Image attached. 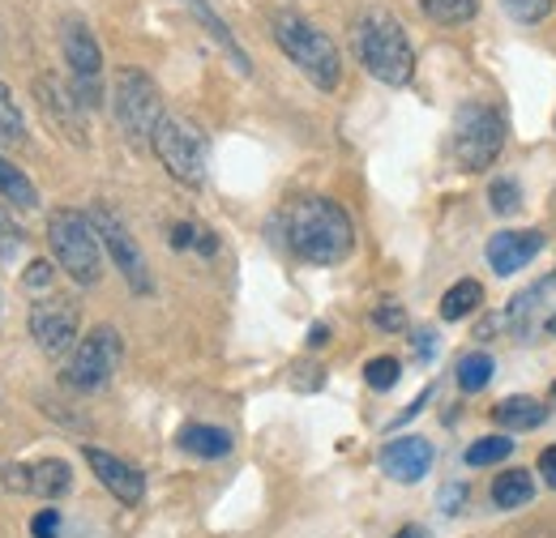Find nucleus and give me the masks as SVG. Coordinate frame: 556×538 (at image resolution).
<instances>
[{
    "instance_id": "obj_1",
    "label": "nucleus",
    "mask_w": 556,
    "mask_h": 538,
    "mask_svg": "<svg viewBox=\"0 0 556 538\" xmlns=\"http://www.w3.org/2000/svg\"><path fill=\"white\" fill-rule=\"evenodd\" d=\"M287 248L308 266H339L355 248L348 209L330 197H300L282 218Z\"/></svg>"
},
{
    "instance_id": "obj_2",
    "label": "nucleus",
    "mask_w": 556,
    "mask_h": 538,
    "mask_svg": "<svg viewBox=\"0 0 556 538\" xmlns=\"http://www.w3.org/2000/svg\"><path fill=\"white\" fill-rule=\"evenodd\" d=\"M355 56H359V65L368 68L377 81H386V86H407L416 77L412 39L399 26V17L386 13V9H368L355 22Z\"/></svg>"
},
{
    "instance_id": "obj_3",
    "label": "nucleus",
    "mask_w": 556,
    "mask_h": 538,
    "mask_svg": "<svg viewBox=\"0 0 556 538\" xmlns=\"http://www.w3.org/2000/svg\"><path fill=\"white\" fill-rule=\"evenodd\" d=\"M270 30H275V43L282 48L287 61H295V68L317 86V90H334L343 81V61H339V48L330 35H321L308 17L291 13V9H278L270 17Z\"/></svg>"
},
{
    "instance_id": "obj_4",
    "label": "nucleus",
    "mask_w": 556,
    "mask_h": 538,
    "mask_svg": "<svg viewBox=\"0 0 556 538\" xmlns=\"http://www.w3.org/2000/svg\"><path fill=\"white\" fill-rule=\"evenodd\" d=\"M48 244L77 286H94L103 278V240L81 209H56L48 218Z\"/></svg>"
},
{
    "instance_id": "obj_5",
    "label": "nucleus",
    "mask_w": 556,
    "mask_h": 538,
    "mask_svg": "<svg viewBox=\"0 0 556 538\" xmlns=\"http://www.w3.org/2000/svg\"><path fill=\"white\" fill-rule=\"evenodd\" d=\"M505 120L492 103H467L454 120V158L463 171H488L501 158Z\"/></svg>"
},
{
    "instance_id": "obj_6",
    "label": "nucleus",
    "mask_w": 556,
    "mask_h": 538,
    "mask_svg": "<svg viewBox=\"0 0 556 538\" xmlns=\"http://www.w3.org/2000/svg\"><path fill=\"white\" fill-rule=\"evenodd\" d=\"M112 103H116L121 129L129 133V141H138V145H146V141L154 137V129L163 125V94H159L154 77L138 65L116 73V94H112Z\"/></svg>"
},
{
    "instance_id": "obj_7",
    "label": "nucleus",
    "mask_w": 556,
    "mask_h": 538,
    "mask_svg": "<svg viewBox=\"0 0 556 538\" xmlns=\"http://www.w3.org/2000/svg\"><path fill=\"white\" fill-rule=\"evenodd\" d=\"M150 145H154V154H159V163L167 167L172 180H180L189 189H198L206 180V137L198 125H189L180 116H163Z\"/></svg>"
},
{
    "instance_id": "obj_8",
    "label": "nucleus",
    "mask_w": 556,
    "mask_h": 538,
    "mask_svg": "<svg viewBox=\"0 0 556 538\" xmlns=\"http://www.w3.org/2000/svg\"><path fill=\"white\" fill-rule=\"evenodd\" d=\"M61 30H65L61 35V48H65V65H70L73 99L90 112V107L103 103V52H99V43H94V35H90L86 22L70 17Z\"/></svg>"
},
{
    "instance_id": "obj_9",
    "label": "nucleus",
    "mask_w": 556,
    "mask_h": 538,
    "mask_svg": "<svg viewBox=\"0 0 556 538\" xmlns=\"http://www.w3.org/2000/svg\"><path fill=\"white\" fill-rule=\"evenodd\" d=\"M121 350H125V346H121V334H116L112 325L90 330V334L73 346L65 381H70L73 389H81V394L103 389V385L116 376V368H121Z\"/></svg>"
},
{
    "instance_id": "obj_10",
    "label": "nucleus",
    "mask_w": 556,
    "mask_h": 538,
    "mask_svg": "<svg viewBox=\"0 0 556 538\" xmlns=\"http://www.w3.org/2000/svg\"><path fill=\"white\" fill-rule=\"evenodd\" d=\"M90 222H94V231H99V240H103L108 257L116 261V269L125 273V282L134 286V295H150V291H154V282H150V266H146V257H141L134 231H129V227H125L108 205H90Z\"/></svg>"
},
{
    "instance_id": "obj_11",
    "label": "nucleus",
    "mask_w": 556,
    "mask_h": 538,
    "mask_svg": "<svg viewBox=\"0 0 556 538\" xmlns=\"http://www.w3.org/2000/svg\"><path fill=\"white\" fill-rule=\"evenodd\" d=\"M30 337L39 342L43 355H70L77 342V304L65 295L35 299L30 308Z\"/></svg>"
},
{
    "instance_id": "obj_12",
    "label": "nucleus",
    "mask_w": 556,
    "mask_h": 538,
    "mask_svg": "<svg viewBox=\"0 0 556 538\" xmlns=\"http://www.w3.org/2000/svg\"><path fill=\"white\" fill-rule=\"evenodd\" d=\"M4 487L9 491H22V496H43V500H56L73 487V471L61 458H48V462H17V466H4Z\"/></svg>"
},
{
    "instance_id": "obj_13",
    "label": "nucleus",
    "mask_w": 556,
    "mask_h": 538,
    "mask_svg": "<svg viewBox=\"0 0 556 538\" xmlns=\"http://www.w3.org/2000/svg\"><path fill=\"white\" fill-rule=\"evenodd\" d=\"M86 462H90V471L94 478L121 500V504H141V496H146V478H141L138 466H129L125 458H116V453H103V449H90L86 445Z\"/></svg>"
},
{
    "instance_id": "obj_14",
    "label": "nucleus",
    "mask_w": 556,
    "mask_h": 538,
    "mask_svg": "<svg viewBox=\"0 0 556 538\" xmlns=\"http://www.w3.org/2000/svg\"><path fill=\"white\" fill-rule=\"evenodd\" d=\"M432 466V445L424 436H399L381 449V471L399 483H419Z\"/></svg>"
},
{
    "instance_id": "obj_15",
    "label": "nucleus",
    "mask_w": 556,
    "mask_h": 538,
    "mask_svg": "<svg viewBox=\"0 0 556 538\" xmlns=\"http://www.w3.org/2000/svg\"><path fill=\"white\" fill-rule=\"evenodd\" d=\"M544 248V231H496L488 240V266L496 273H518Z\"/></svg>"
},
{
    "instance_id": "obj_16",
    "label": "nucleus",
    "mask_w": 556,
    "mask_h": 538,
    "mask_svg": "<svg viewBox=\"0 0 556 538\" xmlns=\"http://www.w3.org/2000/svg\"><path fill=\"white\" fill-rule=\"evenodd\" d=\"M180 449L185 453H193V458H227L231 453V432H223V427H210V423H189V427H180Z\"/></svg>"
},
{
    "instance_id": "obj_17",
    "label": "nucleus",
    "mask_w": 556,
    "mask_h": 538,
    "mask_svg": "<svg viewBox=\"0 0 556 538\" xmlns=\"http://www.w3.org/2000/svg\"><path fill=\"white\" fill-rule=\"evenodd\" d=\"M492 419L505 427V432H535L544 419H548V410H544V402L540 398H505V402L492 410Z\"/></svg>"
},
{
    "instance_id": "obj_18",
    "label": "nucleus",
    "mask_w": 556,
    "mask_h": 538,
    "mask_svg": "<svg viewBox=\"0 0 556 538\" xmlns=\"http://www.w3.org/2000/svg\"><path fill=\"white\" fill-rule=\"evenodd\" d=\"M480 304H484V286H480L476 278H463V282H454V286L441 295V317H445V321H463V317H471Z\"/></svg>"
},
{
    "instance_id": "obj_19",
    "label": "nucleus",
    "mask_w": 556,
    "mask_h": 538,
    "mask_svg": "<svg viewBox=\"0 0 556 538\" xmlns=\"http://www.w3.org/2000/svg\"><path fill=\"white\" fill-rule=\"evenodd\" d=\"M527 500H535V478L527 471H505L492 483V504L496 509H522Z\"/></svg>"
},
{
    "instance_id": "obj_20",
    "label": "nucleus",
    "mask_w": 556,
    "mask_h": 538,
    "mask_svg": "<svg viewBox=\"0 0 556 538\" xmlns=\"http://www.w3.org/2000/svg\"><path fill=\"white\" fill-rule=\"evenodd\" d=\"M189 9L198 13V22H202V26L210 30V39H214V43H218V48L231 56V65L240 68V73H249V56H244V52H240V43L231 39V30H227V26L214 17V9H210L206 0H189Z\"/></svg>"
},
{
    "instance_id": "obj_21",
    "label": "nucleus",
    "mask_w": 556,
    "mask_h": 538,
    "mask_svg": "<svg viewBox=\"0 0 556 538\" xmlns=\"http://www.w3.org/2000/svg\"><path fill=\"white\" fill-rule=\"evenodd\" d=\"M0 197L9 205H17V209H35V205H39L35 184H30L26 171H17L9 158H0Z\"/></svg>"
},
{
    "instance_id": "obj_22",
    "label": "nucleus",
    "mask_w": 556,
    "mask_h": 538,
    "mask_svg": "<svg viewBox=\"0 0 556 538\" xmlns=\"http://www.w3.org/2000/svg\"><path fill=\"white\" fill-rule=\"evenodd\" d=\"M424 17H432L437 26H463L480 13V0H419Z\"/></svg>"
},
{
    "instance_id": "obj_23",
    "label": "nucleus",
    "mask_w": 556,
    "mask_h": 538,
    "mask_svg": "<svg viewBox=\"0 0 556 538\" xmlns=\"http://www.w3.org/2000/svg\"><path fill=\"white\" fill-rule=\"evenodd\" d=\"M492 372H496L492 355H484V350H471V355H463V359H458V389H467V394H480L488 381H492Z\"/></svg>"
},
{
    "instance_id": "obj_24",
    "label": "nucleus",
    "mask_w": 556,
    "mask_h": 538,
    "mask_svg": "<svg viewBox=\"0 0 556 538\" xmlns=\"http://www.w3.org/2000/svg\"><path fill=\"white\" fill-rule=\"evenodd\" d=\"M553 282H556V273H553V278H544L540 286H531V291H522V295H518V299L509 304V312H505V321H509V330H514V334H518V337H531V325H527V312H531V304H540V299H544V291H548Z\"/></svg>"
},
{
    "instance_id": "obj_25",
    "label": "nucleus",
    "mask_w": 556,
    "mask_h": 538,
    "mask_svg": "<svg viewBox=\"0 0 556 538\" xmlns=\"http://www.w3.org/2000/svg\"><path fill=\"white\" fill-rule=\"evenodd\" d=\"M0 141H13L22 145L26 141V120H22V107L13 103V90L0 81Z\"/></svg>"
},
{
    "instance_id": "obj_26",
    "label": "nucleus",
    "mask_w": 556,
    "mask_h": 538,
    "mask_svg": "<svg viewBox=\"0 0 556 538\" xmlns=\"http://www.w3.org/2000/svg\"><path fill=\"white\" fill-rule=\"evenodd\" d=\"M514 453V440L509 436H484V440H476L463 458H467V466H496V462H505Z\"/></svg>"
},
{
    "instance_id": "obj_27",
    "label": "nucleus",
    "mask_w": 556,
    "mask_h": 538,
    "mask_svg": "<svg viewBox=\"0 0 556 538\" xmlns=\"http://www.w3.org/2000/svg\"><path fill=\"white\" fill-rule=\"evenodd\" d=\"M399 376H403V368H399V359H394V355H377V359H368V363H364V381H368L372 389H394V385H399Z\"/></svg>"
},
{
    "instance_id": "obj_28",
    "label": "nucleus",
    "mask_w": 556,
    "mask_h": 538,
    "mask_svg": "<svg viewBox=\"0 0 556 538\" xmlns=\"http://www.w3.org/2000/svg\"><path fill=\"white\" fill-rule=\"evenodd\" d=\"M488 202H492L496 214H518V209H522V189H518L509 176H501V180H492Z\"/></svg>"
},
{
    "instance_id": "obj_29",
    "label": "nucleus",
    "mask_w": 556,
    "mask_h": 538,
    "mask_svg": "<svg viewBox=\"0 0 556 538\" xmlns=\"http://www.w3.org/2000/svg\"><path fill=\"white\" fill-rule=\"evenodd\" d=\"M505 4V13L514 17V22H522V26H535V22H544L548 13H553L556 0H501Z\"/></svg>"
},
{
    "instance_id": "obj_30",
    "label": "nucleus",
    "mask_w": 556,
    "mask_h": 538,
    "mask_svg": "<svg viewBox=\"0 0 556 538\" xmlns=\"http://www.w3.org/2000/svg\"><path fill=\"white\" fill-rule=\"evenodd\" d=\"M22 244H26V231H22V227L9 218V209L0 205V261L9 266V261L22 253Z\"/></svg>"
},
{
    "instance_id": "obj_31",
    "label": "nucleus",
    "mask_w": 556,
    "mask_h": 538,
    "mask_svg": "<svg viewBox=\"0 0 556 538\" xmlns=\"http://www.w3.org/2000/svg\"><path fill=\"white\" fill-rule=\"evenodd\" d=\"M372 321H377L386 334H403V330H407V312H403V304H381V308L372 312Z\"/></svg>"
},
{
    "instance_id": "obj_32",
    "label": "nucleus",
    "mask_w": 556,
    "mask_h": 538,
    "mask_svg": "<svg viewBox=\"0 0 556 538\" xmlns=\"http://www.w3.org/2000/svg\"><path fill=\"white\" fill-rule=\"evenodd\" d=\"M30 535H35V538H61V513H56V509H43V513H35V522H30Z\"/></svg>"
},
{
    "instance_id": "obj_33",
    "label": "nucleus",
    "mask_w": 556,
    "mask_h": 538,
    "mask_svg": "<svg viewBox=\"0 0 556 538\" xmlns=\"http://www.w3.org/2000/svg\"><path fill=\"white\" fill-rule=\"evenodd\" d=\"M467 496H471V491H467V483H454V487H445V496H441V509L454 517V513L467 504Z\"/></svg>"
},
{
    "instance_id": "obj_34",
    "label": "nucleus",
    "mask_w": 556,
    "mask_h": 538,
    "mask_svg": "<svg viewBox=\"0 0 556 538\" xmlns=\"http://www.w3.org/2000/svg\"><path fill=\"white\" fill-rule=\"evenodd\" d=\"M26 286H30V291L52 286V266H48V261H30V266H26Z\"/></svg>"
},
{
    "instance_id": "obj_35",
    "label": "nucleus",
    "mask_w": 556,
    "mask_h": 538,
    "mask_svg": "<svg viewBox=\"0 0 556 538\" xmlns=\"http://www.w3.org/2000/svg\"><path fill=\"white\" fill-rule=\"evenodd\" d=\"M437 342H441V337L432 334V330H416V359L419 363H428V359L437 355Z\"/></svg>"
},
{
    "instance_id": "obj_36",
    "label": "nucleus",
    "mask_w": 556,
    "mask_h": 538,
    "mask_svg": "<svg viewBox=\"0 0 556 538\" xmlns=\"http://www.w3.org/2000/svg\"><path fill=\"white\" fill-rule=\"evenodd\" d=\"M540 474L548 478V487H556V445L553 449H544V458H540Z\"/></svg>"
},
{
    "instance_id": "obj_37",
    "label": "nucleus",
    "mask_w": 556,
    "mask_h": 538,
    "mask_svg": "<svg viewBox=\"0 0 556 538\" xmlns=\"http://www.w3.org/2000/svg\"><path fill=\"white\" fill-rule=\"evenodd\" d=\"M326 337H330V330H326V325H313V334H308V346H326Z\"/></svg>"
},
{
    "instance_id": "obj_38",
    "label": "nucleus",
    "mask_w": 556,
    "mask_h": 538,
    "mask_svg": "<svg viewBox=\"0 0 556 538\" xmlns=\"http://www.w3.org/2000/svg\"><path fill=\"white\" fill-rule=\"evenodd\" d=\"M394 538H428V530H424V526H403Z\"/></svg>"
},
{
    "instance_id": "obj_39",
    "label": "nucleus",
    "mask_w": 556,
    "mask_h": 538,
    "mask_svg": "<svg viewBox=\"0 0 556 538\" xmlns=\"http://www.w3.org/2000/svg\"><path fill=\"white\" fill-rule=\"evenodd\" d=\"M548 334H553V337H556V317H553V321H548Z\"/></svg>"
},
{
    "instance_id": "obj_40",
    "label": "nucleus",
    "mask_w": 556,
    "mask_h": 538,
    "mask_svg": "<svg viewBox=\"0 0 556 538\" xmlns=\"http://www.w3.org/2000/svg\"><path fill=\"white\" fill-rule=\"evenodd\" d=\"M553 398H556V385H553Z\"/></svg>"
}]
</instances>
